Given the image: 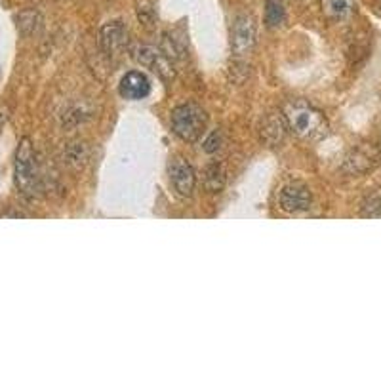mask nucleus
I'll return each instance as SVG.
<instances>
[{"label":"nucleus","instance_id":"obj_1","mask_svg":"<svg viewBox=\"0 0 381 381\" xmlns=\"http://www.w3.org/2000/svg\"><path fill=\"white\" fill-rule=\"evenodd\" d=\"M282 115L288 123V128L305 141H317L326 136L328 123L324 115L303 99L286 103Z\"/></svg>","mask_w":381,"mask_h":381},{"label":"nucleus","instance_id":"obj_4","mask_svg":"<svg viewBox=\"0 0 381 381\" xmlns=\"http://www.w3.org/2000/svg\"><path fill=\"white\" fill-rule=\"evenodd\" d=\"M256 44H258V23L254 20V15H237L231 27L233 54L238 57L252 54Z\"/></svg>","mask_w":381,"mask_h":381},{"label":"nucleus","instance_id":"obj_9","mask_svg":"<svg viewBox=\"0 0 381 381\" xmlns=\"http://www.w3.org/2000/svg\"><path fill=\"white\" fill-rule=\"evenodd\" d=\"M99 44H102L103 52H107L109 55L118 54L128 44V31L120 21H111V23L102 27Z\"/></svg>","mask_w":381,"mask_h":381},{"label":"nucleus","instance_id":"obj_14","mask_svg":"<svg viewBox=\"0 0 381 381\" xmlns=\"http://www.w3.org/2000/svg\"><path fill=\"white\" fill-rule=\"evenodd\" d=\"M362 216H366V218H381V198L370 200V202L364 206Z\"/></svg>","mask_w":381,"mask_h":381},{"label":"nucleus","instance_id":"obj_7","mask_svg":"<svg viewBox=\"0 0 381 381\" xmlns=\"http://www.w3.org/2000/svg\"><path fill=\"white\" fill-rule=\"evenodd\" d=\"M118 92H120V95H123L124 99H130V102L145 99V97L151 94L149 76L143 75L139 71H130V73H126V75L123 76L120 86H118Z\"/></svg>","mask_w":381,"mask_h":381},{"label":"nucleus","instance_id":"obj_5","mask_svg":"<svg viewBox=\"0 0 381 381\" xmlns=\"http://www.w3.org/2000/svg\"><path fill=\"white\" fill-rule=\"evenodd\" d=\"M311 202H313L311 189L305 183H300V181L286 185L279 195L280 208L288 212V214H300V212L309 210Z\"/></svg>","mask_w":381,"mask_h":381},{"label":"nucleus","instance_id":"obj_13","mask_svg":"<svg viewBox=\"0 0 381 381\" xmlns=\"http://www.w3.org/2000/svg\"><path fill=\"white\" fill-rule=\"evenodd\" d=\"M286 20L282 0H265V25L269 29L280 27Z\"/></svg>","mask_w":381,"mask_h":381},{"label":"nucleus","instance_id":"obj_8","mask_svg":"<svg viewBox=\"0 0 381 381\" xmlns=\"http://www.w3.org/2000/svg\"><path fill=\"white\" fill-rule=\"evenodd\" d=\"M170 179L174 189L181 195V197H190L195 185H197V176L189 162H185L183 158H176L170 164Z\"/></svg>","mask_w":381,"mask_h":381},{"label":"nucleus","instance_id":"obj_2","mask_svg":"<svg viewBox=\"0 0 381 381\" xmlns=\"http://www.w3.org/2000/svg\"><path fill=\"white\" fill-rule=\"evenodd\" d=\"M14 179L18 189L23 195L36 197L41 193V170H39V162H36L33 141L29 137H21L20 143H18L14 160Z\"/></svg>","mask_w":381,"mask_h":381},{"label":"nucleus","instance_id":"obj_12","mask_svg":"<svg viewBox=\"0 0 381 381\" xmlns=\"http://www.w3.org/2000/svg\"><path fill=\"white\" fill-rule=\"evenodd\" d=\"M205 187L210 193H219L225 185V168L221 164L214 162L205 170Z\"/></svg>","mask_w":381,"mask_h":381},{"label":"nucleus","instance_id":"obj_6","mask_svg":"<svg viewBox=\"0 0 381 381\" xmlns=\"http://www.w3.org/2000/svg\"><path fill=\"white\" fill-rule=\"evenodd\" d=\"M134 57H136L137 62L141 63L143 67L155 71V73H157L160 78H164V81H172V78L176 76L170 60H168L160 50H157V48H153V46L137 48Z\"/></svg>","mask_w":381,"mask_h":381},{"label":"nucleus","instance_id":"obj_11","mask_svg":"<svg viewBox=\"0 0 381 381\" xmlns=\"http://www.w3.org/2000/svg\"><path fill=\"white\" fill-rule=\"evenodd\" d=\"M320 6L330 21H345L354 14V0H320Z\"/></svg>","mask_w":381,"mask_h":381},{"label":"nucleus","instance_id":"obj_15","mask_svg":"<svg viewBox=\"0 0 381 381\" xmlns=\"http://www.w3.org/2000/svg\"><path fill=\"white\" fill-rule=\"evenodd\" d=\"M219 147H221V136H219L218 132H214L205 141V151L206 153H216Z\"/></svg>","mask_w":381,"mask_h":381},{"label":"nucleus","instance_id":"obj_3","mask_svg":"<svg viewBox=\"0 0 381 381\" xmlns=\"http://www.w3.org/2000/svg\"><path fill=\"white\" fill-rule=\"evenodd\" d=\"M208 115L202 107L195 103H185L172 111V130L183 141L195 143L205 134Z\"/></svg>","mask_w":381,"mask_h":381},{"label":"nucleus","instance_id":"obj_10","mask_svg":"<svg viewBox=\"0 0 381 381\" xmlns=\"http://www.w3.org/2000/svg\"><path fill=\"white\" fill-rule=\"evenodd\" d=\"M286 130H288V123L282 115H277L272 113L265 118V123L261 126V137L265 139V143H269L271 147H277L280 143L284 141Z\"/></svg>","mask_w":381,"mask_h":381}]
</instances>
